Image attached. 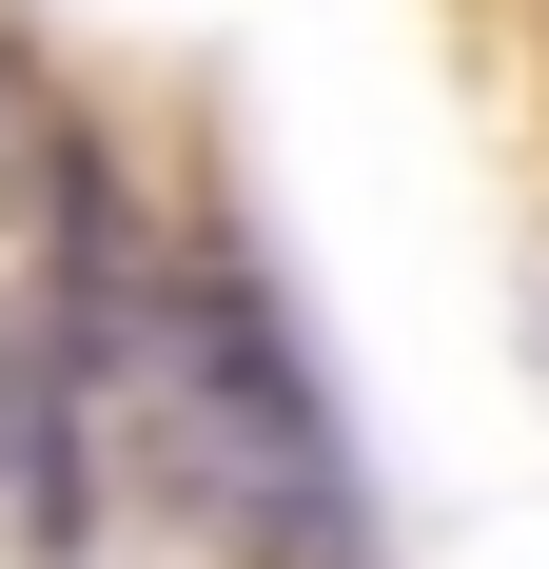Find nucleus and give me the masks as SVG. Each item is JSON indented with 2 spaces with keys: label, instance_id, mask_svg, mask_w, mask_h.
Masks as SVG:
<instances>
[{
  "label": "nucleus",
  "instance_id": "nucleus-1",
  "mask_svg": "<svg viewBox=\"0 0 549 569\" xmlns=\"http://www.w3.org/2000/svg\"><path fill=\"white\" fill-rule=\"evenodd\" d=\"M40 412H59V491H118V511L197 530L236 569H353V452H333L315 373L274 335V295L236 256H177L138 236L99 158H59V353H40Z\"/></svg>",
  "mask_w": 549,
  "mask_h": 569
},
{
  "label": "nucleus",
  "instance_id": "nucleus-2",
  "mask_svg": "<svg viewBox=\"0 0 549 569\" xmlns=\"http://www.w3.org/2000/svg\"><path fill=\"white\" fill-rule=\"evenodd\" d=\"M0 530H20V550L79 530V491H59V412H40V353H20V335H0Z\"/></svg>",
  "mask_w": 549,
  "mask_h": 569
},
{
  "label": "nucleus",
  "instance_id": "nucleus-3",
  "mask_svg": "<svg viewBox=\"0 0 549 569\" xmlns=\"http://www.w3.org/2000/svg\"><path fill=\"white\" fill-rule=\"evenodd\" d=\"M59 217V99H40V59L0 40V236H40Z\"/></svg>",
  "mask_w": 549,
  "mask_h": 569
}]
</instances>
